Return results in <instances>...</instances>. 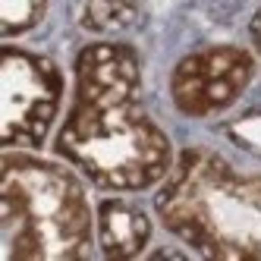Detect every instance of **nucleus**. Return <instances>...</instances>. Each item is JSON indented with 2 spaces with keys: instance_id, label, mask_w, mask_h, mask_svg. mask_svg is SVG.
<instances>
[{
  "instance_id": "f257e3e1",
  "label": "nucleus",
  "mask_w": 261,
  "mask_h": 261,
  "mask_svg": "<svg viewBox=\"0 0 261 261\" xmlns=\"http://www.w3.org/2000/svg\"><path fill=\"white\" fill-rule=\"evenodd\" d=\"M57 154L107 189L139 192L173 167L170 142L142 107L136 50L88 44L76 60V98L57 136Z\"/></svg>"
},
{
  "instance_id": "f03ea898",
  "label": "nucleus",
  "mask_w": 261,
  "mask_h": 261,
  "mask_svg": "<svg viewBox=\"0 0 261 261\" xmlns=\"http://www.w3.org/2000/svg\"><path fill=\"white\" fill-rule=\"evenodd\" d=\"M164 227L204 258H261V173L189 148L158 192Z\"/></svg>"
},
{
  "instance_id": "7ed1b4c3",
  "label": "nucleus",
  "mask_w": 261,
  "mask_h": 261,
  "mask_svg": "<svg viewBox=\"0 0 261 261\" xmlns=\"http://www.w3.org/2000/svg\"><path fill=\"white\" fill-rule=\"evenodd\" d=\"M91 252V211L66 167L4 154L0 261H69Z\"/></svg>"
},
{
  "instance_id": "20e7f679",
  "label": "nucleus",
  "mask_w": 261,
  "mask_h": 261,
  "mask_svg": "<svg viewBox=\"0 0 261 261\" xmlns=\"http://www.w3.org/2000/svg\"><path fill=\"white\" fill-rule=\"evenodd\" d=\"M63 98L60 69L19 47H7L0 60V139L4 148H38L57 117Z\"/></svg>"
},
{
  "instance_id": "39448f33",
  "label": "nucleus",
  "mask_w": 261,
  "mask_h": 261,
  "mask_svg": "<svg viewBox=\"0 0 261 261\" xmlns=\"http://www.w3.org/2000/svg\"><path fill=\"white\" fill-rule=\"evenodd\" d=\"M255 76V60L242 47H208L182 57L170 76V95L179 114L208 117L230 107Z\"/></svg>"
},
{
  "instance_id": "423d86ee",
  "label": "nucleus",
  "mask_w": 261,
  "mask_h": 261,
  "mask_svg": "<svg viewBox=\"0 0 261 261\" xmlns=\"http://www.w3.org/2000/svg\"><path fill=\"white\" fill-rule=\"evenodd\" d=\"M98 239L104 258H136L151 239V220L136 204L107 198L98 208Z\"/></svg>"
},
{
  "instance_id": "0eeeda50",
  "label": "nucleus",
  "mask_w": 261,
  "mask_h": 261,
  "mask_svg": "<svg viewBox=\"0 0 261 261\" xmlns=\"http://www.w3.org/2000/svg\"><path fill=\"white\" fill-rule=\"evenodd\" d=\"M139 19V0H85L82 25L88 32H123Z\"/></svg>"
},
{
  "instance_id": "6e6552de",
  "label": "nucleus",
  "mask_w": 261,
  "mask_h": 261,
  "mask_svg": "<svg viewBox=\"0 0 261 261\" xmlns=\"http://www.w3.org/2000/svg\"><path fill=\"white\" fill-rule=\"evenodd\" d=\"M44 4L47 0H0V32L10 38L32 29L44 16Z\"/></svg>"
},
{
  "instance_id": "1a4fd4ad",
  "label": "nucleus",
  "mask_w": 261,
  "mask_h": 261,
  "mask_svg": "<svg viewBox=\"0 0 261 261\" xmlns=\"http://www.w3.org/2000/svg\"><path fill=\"white\" fill-rule=\"evenodd\" d=\"M230 136L242 148H249L252 154H261V110H255V114H246L242 120H236L230 126Z\"/></svg>"
}]
</instances>
